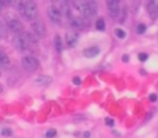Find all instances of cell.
<instances>
[{
    "instance_id": "1",
    "label": "cell",
    "mask_w": 158,
    "mask_h": 138,
    "mask_svg": "<svg viewBox=\"0 0 158 138\" xmlns=\"http://www.w3.org/2000/svg\"><path fill=\"white\" fill-rule=\"evenodd\" d=\"M19 13L24 15L25 19L28 21H33L38 15V6L35 2H21L18 3Z\"/></svg>"
},
{
    "instance_id": "2",
    "label": "cell",
    "mask_w": 158,
    "mask_h": 138,
    "mask_svg": "<svg viewBox=\"0 0 158 138\" xmlns=\"http://www.w3.org/2000/svg\"><path fill=\"white\" fill-rule=\"evenodd\" d=\"M35 43V40H33L32 35L31 33H19V35L15 36V39H14V46L17 47L18 50H21V51H25V50L31 49V46Z\"/></svg>"
},
{
    "instance_id": "3",
    "label": "cell",
    "mask_w": 158,
    "mask_h": 138,
    "mask_svg": "<svg viewBox=\"0 0 158 138\" xmlns=\"http://www.w3.org/2000/svg\"><path fill=\"white\" fill-rule=\"evenodd\" d=\"M21 64H22V68L25 70H28V72H33V70H36L39 66V61L36 60L35 57H32V55H25V57H22Z\"/></svg>"
},
{
    "instance_id": "4",
    "label": "cell",
    "mask_w": 158,
    "mask_h": 138,
    "mask_svg": "<svg viewBox=\"0 0 158 138\" xmlns=\"http://www.w3.org/2000/svg\"><path fill=\"white\" fill-rule=\"evenodd\" d=\"M32 32L36 37L39 39H43L46 36V26H44L43 21L40 19H36V21L32 22Z\"/></svg>"
},
{
    "instance_id": "5",
    "label": "cell",
    "mask_w": 158,
    "mask_h": 138,
    "mask_svg": "<svg viewBox=\"0 0 158 138\" xmlns=\"http://www.w3.org/2000/svg\"><path fill=\"white\" fill-rule=\"evenodd\" d=\"M47 15H49L50 21H53L54 24H61L63 14H61L60 8H57L56 6H50V7L47 8Z\"/></svg>"
},
{
    "instance_id": "6",
    "label": "cell",
    "mask_w": 158,
    "mask_h": 138,
    "mask_svg": "<svg viewBox=\"0 0 158 138\" xmlns=\"http://www.w3.org/2000/svg\"><path fill=\"white\" fill-rule=\"evenodd\" d=\"M7 28L11 30V32L14 33H22V24L21 21H18L17 18H13V17H10V18H7Z\"/></svg>"
},
{
    "instance_id": "7",
    "label": "cell",
    "mask_w": 158,
    "mask_h": 138,
    "mask_svg": "<svg viewBox=\"0 0 158 138\" xmlns=\"http://www.w3.org/2000/svg\"><path fill=\"white\" fill-rule=\"evenodd\" d=\"M72 4H74V7L77 8V10L85 17V18H90V17L93 15V14L89 11V8H87L86 2H74Z\"/></svg>"
},
{
    "instance_id": "8",
    "label": "cell",
    "mask_w": 158,
    "mask_h": 138,
    "mask_svg": "<svg viewBox=\"0 0 158 138\" xmlns=\"http://www.w3.org/2000/svg\"><path fill=\"white\" fill-rule=\"evenodd\" d=\"M107 6H108V10H110V15L112 18H117L118 14H119V2L118 0H110L107 3Z\"/></svg>"
},
{
    "instance_id": "9",
    "label": "cell",
    "mask_w": 158,
    "mask_h": 138,
    "mask_svg": "<svg viewBox=\"0 0 158 138\" xmlns=\"http://www.w3.org/2000/svg\"><path fill=\"white\" fill-rule=\"evenodd\" d=\"M147 11H148V15H150L151 19H157L158 18V2H157V0L148 2Z\"/></svg>"
},
{
    "instance_id": "10",
    "label": "cell",
    "mask_w": 158,
    "mask_h": 138,
    "mask_svg": "<svg viewBox=\"0 0 158 138\" xmlns=\"http://www.w3.org/2000/svg\"><path fill=\"white\" fill-rule=\"evenodd\" d=\"M78 39H79V35L77 32H68L65 36V43L68 47H74L75 44L78 43Z\"/></svg>"
},
{
    "instance_id": "11",
    "label": "cell",
    "mask_w": 158,
    "mask_h": 138,
    "mask_svg": "<svg viewBox=\"0 0 158 138\" xmlns=\"http://www.w3.org/2000/svg\"><path fill=\"white\" fill-rule=\"evenodd\" d=\"M11 65V61L4 51H0V69H8Z\"/></svg>"
},
{
    "instance_id": "12",
    "label": "cell",
    "mask_w": 158,
    "mask_h": 138,
    "mask_svg": "<svg viewBox=\"0 0 158 138\" xmlns=\"http://www.w3.org/2000/svg\"><path fill=\"white\" fill-rule=\"evenodd\" d=\"M50 83H52V77L47 75H40L35 79V84H38V86H47Z\"/></svg>"
},
{
    "instance_id": "13",
    "label": "cell",
    "mask_w": 158,
    "mask_h": 138,
    "mask_svg": "<svg viewBox=\"0 0 158 138\" xmlns=\"http://www.w3.org/2000/svg\"><path fill=\"white\" fill-rule=\"evenodd\" d=\"M98 53H100V49H98V47H96V46H93V47H89V49L85 50L83 55H85V57H87V58H93V57H96Z\"/></svg>"
},
{
    "instance_id": "14",
    "label": "cell",
    "mask_w": 158,
    "mask_h": 138,
    "mask_svg": "<svg viewBox=\"0 0 158 138\" xmlns=\"http://www.w3.org/2000/svg\"><path fill=\"white\" fill-rule=\"evenodd\" d=\"M83 21H85L83 18H74V17H71V26L75 28V29H82V28L86 26Z\"/></svg>"
},
{
    "instance_id": "15",
    "label": "cell",
    "mask_w": 158,
    "mask_h": 138,
    "mask_svg": "<svg viewBox=\"0 0 158 138\" xmlns=\"http://www.w3.org/2000/svg\"><path fill=\"white\" fill-rule=\"evenodd\" d=\"M86 6H87V8H89V11L94 15L96 13H97V3L96 2H92V0H87L86 2Z\"/></svg>"
},
{
    "instance_id": "16",
    "label": "cell",
    "mask_w": 158,
    "mask_h": 138,
    "mask_svg": "<svg viewBox=\"0 0 158 138\" xmlns=\"http://www.w3.org/2000/svg\"><path fill=\"white\" fill-rule=\"evenodd\" d=\"M54 44H56V50H57L58 53L63 51V40H61L60 36H56L54 37Z\"/></svg>"
},
{
    "instance_id": "17",
    "label": "cell",
    "mask_w": 158,
    "mask_h": 138,
    "mask_svg": "<svg viewBox=\"0 0 158 138\" xmlns=\"http://www.w3.org/2000/svg\"><path fill=\"white\" fill-rule=\"evenodd\" d=\"M96 28H97L98 30H104L106 29V21H104L103 18L97 19V22H96Z\"/></svg>"
},
{
    "instance_id": "18",
    "label": "cell",
    "mask_w": 158,
    "mask_h": 138,
    "mask_svg": "<svg viewBox=\"0 0 158 138\" xmlns=\"http://www.w3.org/2000/svg\"><path fill=\"white\" fill-rule=\"evenodd\" d=\"M115 35H117L119 39H125L126 37L125 30H122V29H115Z\"/></svg>"
},
{
    "instance_id": "19",
    "label": "cell",
    "mask_w": 158,
    "mask_h": 138,
    "mask_svg": "<svg viewBox=\"0 0 158 138\" xmlns=\"http://www.w3.org/2000/svg\"><path fill=\"white\" fill-rule=\"evenodd\" d=\"M4 36H7V29H6V26L0 21V37H4Z\"/></svg>"
},
{
    "instance_id": "20",
    "label": "cell",
    "mask_w": 158,
    "mask_h": 138,
    "mask_svg": "<svg viewBox=\"0 0 158 138\" xmlns=\"http://www.w3.org/2000/svg\"><path fill=\"white\" fill-rule=\"evenodd\" d=\"M56 130L54 128H50V130H47L46 131V138H53V137H56Z\"/></svg>"
},
{
    "instance_id": "21",
    "label": "cell",
    "mask_w": 158,
    "mask_h": 138,
    "mask_svg": "<svg viewBox=\"0 0 158 138\" xmlns=\"http://www.w3.org/2000/svg\"><path fill=\"white\" fill-rule=\"evenodd\" d=\"M144 32H146V25L140 24L139 26H137V33H140V35H142V33H144Z\"/></svg>"
},
{
    "instance_id": "22",
    "label": "cell",
    "mask_w": 158,
    "mask_h": 138,
    "mask_svg": "<svg viewBox=\"0 0 158 138\" xmlns=\"http://www.w3.org/2000/svg\"><path fill=\"white\" fill-rule=\"evenodd\" d=\"M2 134H3V136H11V134H13V131H11L10 128H3Z\"/></svg>"
},
{
    "instance_id": "23",
    "label": "cell",
    "mask_w": 158,
    "mask_h": 138,
    "mask_svg": "<svg viewBox=\"0 0 158 138\" xmlns=\"http://www.w3.org/2000/svg\"><path fill=\"white\" fill-rule=\"evenodd\" d=\"M139 60L140 61H146V60H147V54H146V53H140V54H139Z\"/></svg>"
},
{
    "instance_id": "24",
    "label": "cell",
    "mask_w": 158,
    "mask_h": 138,
    "mask_svg": "<svg viewBox=\"0 0 158 138\" xmlns=\"http://www.w3.org/2000/svg\"><path fill=\"white\" fill-rule=\"evenodd\" d=\"M148 100H150L151 102H156V101H157V94H150V97H148Z\"/></svg>"
},
{
    "instance_id": "25",
    "label": "cell",
    "mask_w": 158,
    "mask_h": 138,
    "mask_svg": "<svg viewBox=\"0 0 158 138\" xmlns=\"http://www.w3.org/2000/svg\"><path fill=\"white\" fill-rule=\"evenodd\" d=\"M106 124L107 126H112V124H114V122H112V119H110V117H108V119H106Z\"/></svg>"
},
{
    "instance_id": "26",
    "label": "cell",
    "mask_w": 158,
    "mask_h": 138,
    "mask_svg": "<svg viewBox=\"0 0 158 138\" xmlns=\"http://www.w3.org/2000/svg\"><path fill=\"white\" fill-rule=\"evenodd\" d=\"M74 83H75V84H81V79H79V77H75V79H74Z\"/></svg>"
},
{
    "instance_id": "27",
    "label": "cell",
    "mask_w": 158,
    "mask_h": 138,
    "mask_svg": "<svg viewBox=\"0 0 158 138\" xmlns=\"http://www.w3.org/2000/svg\"><path fill=\"white\" fill-rule=\"evenodd\" d=\"M122 61H125V62H126V61H129V57H128V55H123V57H122Z\"/></svg>"
},
{
    "instance_id": "28",
    "label": "cell",
    "mask_w": 158,
    "mask_h": 138,
    "mask_svg": "<svg viewBox=\"0 0 158 138\" xmlns=\"http://www.w3.org/2000/svg\"><path fill=\"white\" fill-rule=\"evenodd\" d=\"M3 7H4V2H0V11L3 10Z\"/></svg>"
}]
</instances>
